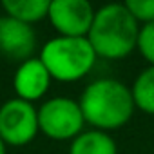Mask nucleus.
Masks as SVG:
<instances>
[{"label": "nucleus", "instance_id": "f257e3e1", "mask_svg": "<svg viewBox=\"0 0 154 154\" xmlns=\"http://www.w3.org/2000/svg\"><path fill=\"white\" fill-rule=\"evenodd\" d=\"M78 103L84 120L103 132L125 125L136 109L131 89L112 78H100L89 84Z\"/></svg>", "mask_w": 154, "mask_h": 154}, {"label": "nucleus", "instance_id": "6e6552de", "mask_svg": "<svg viewBox=\"0 0 154 154\" xmlns=\"http://www.w3.org/2000/svg\"><path fill=\"white\" fill-rule=\"evenodd\" d=\"M51 74L42 63L40 58H31L24 63L18 65L15 78H13V87L17 91V96L24 102H36L40 100L49 85H51Z\"/></svg>", "mask_w": 154, "mask_h": 154}, {"label": "nucleus", "instance_id": "ddd939ff", "mask_svg": "<svg viewBox=\"0 0 154 154\" xmlns=\"http://www.w3.org/2000/svg\"><path fill=\"white\" fill-rule=\"evenodd\" d=\"M141 53V56L150 63L154 65V22L150 24H145L141 29H140V35H138V45H136Z\"/></svg>", "mask_w": 154, "mask_h": 154}, {"label": "nucleus", "instance_id": "9d476101", "mask_svg": "<svg viewBox=\"0 0 154 154\" xmlns=\"http://www.w3.org/2000/svg\"><path fill=\"white\" fill-rule=\"evenodd\" d=\"M49 0H4L2 8L8 17L20 20L24 24L40 22L49 15Z\"/></svg>", "mask_w": 154, "mask_h": 154}, {"label": "nucleus", "instance_id": "20e7f679", "mask_svg": "<svg viewBox=\"0 0 154 154\" xmlns=\"http://www.w3.org/2000/svg\"><path fill=\"white\" fill-rule=\"evenodd\" d=\"M84 114L80 103L65 96H56L38 109V129L51 140H74L84 132Z\"/></svg>", "mask_w": 154, "mask_h": 154}, {"label": "nucleus", "instance_id": "7ed1b4c3", "mask_svg": "<svg viewBox=\"0 0 154 154\" xmlns=\"http://www.w3.org/2000/svg\"><path fill=\"white\" fill-rule=\"evenodd\" d=\"M96 58L87 36H56L45 42L40 51L42 63L49 71L51 78L58 82H76L84 78L93 69Z\"/></svg>", "mask_w": 154, "mask_h": 154}, {"label": "nucleus", "instance_id": "9b49d317", "mask_svg": "<svg viewBox=\"0 0 154 154\" xmlns=\"http://www.w3.org/2000/svg\"><path fill=\"white\" fill-rule=\"evenodd\" d=\"M131 93L138 109L147 114H154V65H149L136 76Z\"/></svg>", "mask_w": 154, "mask_h": 154}, {"label": "nucleus", "instance_id": "1a4fd4ad", "mask_svg": "<svg viewBox=\"0 0 154 154\" xmlns=\"http://www.w3.org/2000/svg\"><path fill=\"white\" fill-rule=\"evenodd\" d=\"M69 154H118V150L116 141L107 132L85 131L72 140Z\"/></svg>", "mask_w": 154, "mask_h": 154}, {"label": "nucleus", "instance_id": "f03ea898", "mask_svg": "<svg viewBox=\"0 0 154 154\" xmlns=\"http://www.w3.org/2000/svg\"><path fill=\"white\" fill-rule=\"evenodd\" d=\"M140 27L125 4H107L94 13L87 40L96 56L122 60L138 45Z\"/></svg>", "mask_w": 154, "mask_h": 154}, {"label": "nucleus", "instance_id": "423d86ee", "mask_svg": "<svg viewBox=\"0 0 154 154\" xmlns=\"http://www.w3.org/2000/svg\"><path fill=\"white\" fill-rule=\"evenodd\" d=\"M94 13L87 0H53L47 18L58 31V36L84 38L89 35Z\"/></svg>", "mask_w": 154, "mask_h": 154}, {"label": "nucleus", "instance_id": "f8f14e48", "mask_svg": "<svg viewBox=\"0 0 154 154\" xmlns=\"http://www.w3.org/2000/svg\"><path fill=\"white\" fill-rule=\"evenodd\" d=\"M125 8L138 24L154 22V0H127Z\"/></svg>", "mask_w": 154, "mask_h": 154}, {"label": "nucleus", "instance_id": "4468645a", "mask_svg": "<svg viewBox=\"0 0 154 154\" xmlns=\"http://www.w3.org/2000/svg\"><path fill=\"white\" fill-rule=\"evenodd\" d=\"M0 154H6V143L2 141V138H0Z\"/></svg>", "mask_w": 154, "mask_h": 154}, {"label": "nucleus", "instance_id": "39448f33", "mask_svg": "<svg viewBox=\"0 0 154 154\" xmlns=\"http://www.w3.org/2000/svg\"><path fill=\"white\" fill-rule=\"evenodd\" d=\"M38 131V111L33 103L13 98L0 107V138L6 145H27Z\"/></svg>", "mask_w": 154, "mask_h": 154}, {"label": "nucleus", "instance_id": "0eeeda50", "mask_svg": "<svg viewBox=\"0 0 154 154\" xmlns=\"http://www.w3.org/2000/svg\"><path fill=\"white\" fill-rule=\"evenodd\" d=\"M36 49V35L29 24L11 17L0 18V53L13 62H27Z\"/></svg>", "mask_w": 154, "mask_h": 154}]
</instances>
